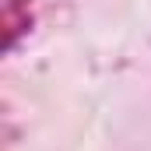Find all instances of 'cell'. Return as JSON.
<instances>
[{
	"label": "cell",
	"mask_w": 151,
	"mask_h": 151,
	"mask_svg": "<svg viewBox=\"0 0 151 151\" xmlns=\"http://www.w3.org/2000/svg\"><path fill=\"white\" fill-rule=\"evenodd\" d=\"M35 28L32 0H4V53H14Z\"/></svg>",
	"instance_id": "6da1fadb"
}]
</instances>
